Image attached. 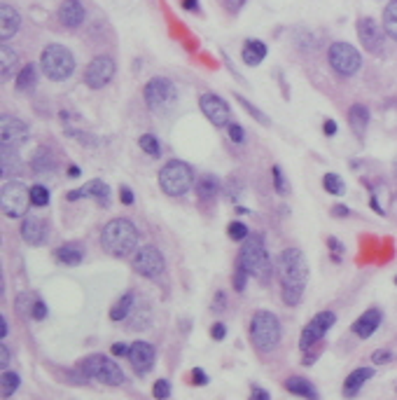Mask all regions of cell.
<instances>
[{"label": "cell", "mask_w": 397, "mask_h": 400, "mask_svg": "<svg viewBox=\"0 0 397 400\" xmlns=\"http://www.w3.org/2000/svg\"><path fill=\"white\" fill-rule=\"evenodd\" d=\"M17 64H19L17 52L12 50L10 45H3V47H0V69H3V80H10L12 76H15Z\"/></svg>", "instance_id": "29"}, {"label": "cell", "mask_w": 397, "mask_h": 400, "mask_svg": "<svg viewBox=\"0 0 397 400\" xmlns=\"http://www.w3.org/2000/svg\"><path fill=\"white\" fill-rule=\"evenodd\" d=\"M374 377V370L372 368H358L353 370L351 375L346 377V384H344V393L346 396H358V391L365 386L367 379Z\"/></svg>", "instance_id": "23"}, {"label": "cell", "mask_w": 397, "mask_h": 400, "mask_svg": "<svg viewBox=\"0 0 397 400\" xmlns=\"http://www.w3.org/2000/svg\"><path fill=\"white\" fill-rule=\"evenodd\" d=\"M33 87H36V66L29 64V66H24V69L19 71V76H17V90H19V92H31Z\"/></svg>", "instance_id": "32"}, {"label": "cell", "mask_w": 397, "mask_h": 400, "mask_svg": "<svg viewBox=\"0 0 397 400\" xmlns=\"http://www.w3.org/2000/svg\"><path fill=\"white\" fill-rule=\"evenodd\" d=\"M210 335H213L215 340H224V335H227V328H224L222 323H215L213 328H210Z\"/></svg>", "instance_id": "49"}, {"label": "cell", "mask_w": 397, "mask_h": 400, "mask_svg": "<svg viewBox=\"0 0 397 400\" xmlns=\"http://www.w3.org/2000/svg\"><path fill=\"white\" fill-rule=\"evenodd\" d=\"M133 302H136V297L131 293L122 295V300L110 309V318H113V321H124V318L129 316V311H131V307H133Z\"/></svg>", "instance_id": "33"}, {"label": "cell", "mask_w": 397, "mask_h": 400, "mask_svg": "<svg viewBox=\"0 0 397 400\" xmlns=\"http://www.w3.org/2000/svg\"><path fill=\"white\" fill-rule=\"evenodd\" d=\"M22 239L31 246H40L47 241V225L36 215H26L22 222Z\"/></svg>", "instance_id": "19"}, {"label": "cell", "mask_w": 397, "mask_h": 400, "mask_svg": "<svg viewBox=\"0 0 397 400\" xmlns=\"http://www.w3.org/2000/svg\"><path fill=\"white\" fill-rule=\"evenodd\" d=\"M0 325H3V328H0V335H3V337H8V318H0Z\"/></svg>", "instance_id": "57"}, {"label": "cell", "mask_w": 397, "mask_h": 400, "mask_svg": "<svg viewBox=\"0 0 397 400\" xmlns=\"http://www.w3.org/2000/svg\"><path fill=\"white\" fill-rule=\"evenodd\" d=\"M390 358H393L390 351H374V354H372V361L374 363H388Z\"/></svg>", "instance_id": "48"}, {"label": "cell", "mask_w": 397, "mask_h": 400, "mask_svg": "<svg viewBox=\"0 0 397 400\" xmlns=\"http://www.w3.org/2000/svg\"><path fill=\"white\" fill-rule=\"evenodd\" d=\"M0 171H3L5 178H10V176H17L19 171H22V159H19V155H17V148L3 145V157H0Z\"/></svg>", "instance_id": "25"}, {"label": "cell", "mask_w": 397, "mask_h": 400, "mask_svg": "<svg viewBox=\"0 0 397 400\" xmlns=\"http://www.w3.org/2000/svg\"><path fill=\"white\" fill-rule=\"evenodd\" d=\"M152 393H154V398H168L171 396V382L168 379H159V382L154 384V389H152Z\"/></svg>", "instance_id": "40"}, {"label": "cell", "mask_w": 397, "mask_h": 400, "mask_svg": "<svg viewBox=\"0 0 397 400\" xmlns=\"http://www.w3.org/2000/svg\"><path fill=\"white\" fill-rule=\"evenodd\" d=\"M19 26H22L19 12L12 8V5H3V8H0V38H3V43H8V40L15 36Z\"/></svg>", "instance_id": "22"}, {"label": "cell", "mask_w": 397, "mask_h": 400, "mask_svg": "<svg viewBox=\"0 0 397 400\" xmlns=\"http://www.w3.org/2000/svg\"><path fill=\"white\" fill-rule=\"evenodd\" d=\"M236 101H238V103H241V106L245 108V110H248V113H250V115H255V117H257L259 122H262V124H266V122H269V120H266V115H264V113H259V110H257V108H255V106H252V103H250V101H245L243 97H236Z\"/></svg>", "instance_id": "42"}, {"label": "cell", "mask_w": 397, "mask_h": 400, "mask_svg": "<svg viewBox=\"0 0 397 400\" xmlns=\"http://www.w3.org/2000/svg\"><path fill=\"white\" fill-rule=\"evenodd\" d=\"M101 243L110 255L115 257H127L138 248V229L131 220L127 218H115L103 227L101 234Z\"/></svg>", "instance_id": "2"}, {"label": "cell", "mask_w": 397, "mask_h": 400, "mask_svg": "<svg viewBox=\"0 0 397 400\" xmlns=\"http://www.w3.org/2000/svg\"><path fill=\"white\" fill-rule=\"evenodd\" d=\"M0 358H3V363H0V365H3V370H8V365H10V354H8V347H5V344H3V349H0Z\"/></svg>", "instance_id": "53"}, {"label": "cell", "mask_w": 397, "mask_h": 400, "mask_svg": "<svg viewBox=\"0 0 397 400\" xmlns=\"http://www.w3.org/2000/svg\"><path fill=\"white\" fill-rule=\"evenodd\" d=\"M40 66H43V73L54 83H61V80H68L75 71V57L73 52L64 45H47L43 54H40Z\"/></svg>", "instance_id": "4"}, {"label": "cell", "mask_w": 397, "mask_h": 400, "mask_svg": "<svg viewBox=\"0 0 397 400\" xmlns=\"http://www.w3.org/2000/svg\"><path fill=\"white\" fill-rule=\"evenodd\" d=\"M33 169H36L38 173H43L45 169H54V159H52V155L47 152V150H38L36 152V159H33Z\"/></svg>", "instance_id": "38"}, {"label": "cell", "mask_w": 397, "mask_h": 400, "mask_svg": "<svg viewBox=\"0 0 397 400\" xmlns=\"http://www.w3.org/2000/svg\"><path fill=\"white\" fill-rule=\"evenodd\" d=\"M196 194L201 197V199H210V197L217 194V187H220V183H217V178L213 173H203L196 178Z\"/></svg>", "instance_id": "30"}, {"label": "cell", "mask_w": 397, "mask_h": 400, "mask_svg": "<svg viewBox=\"0 0 397 400\" xmlns=\"http://www.w3.org/2000/svg\"><path fill=\"white\" fill-rule=\"evenodd\" d=\"M31 204L33 206H47L50 204V190L43 185H33L31 187Z\"/></svg>", "instance_id": "37"}, {"label": "cell", "mask_w": 397, "mask_h": 400, "mask_svg": "<svg viewBox=\"0 0 397 400\" xmlns=\"http://www.w3.org/2000/svg\"><path fill=\"white\" fill-rule=\"evenodd\" d=\"M129 349L131 347H127L124 342H117V344H113V356H129Z\"/></svg>", "instance_id": "50"}, {"label": "cell", "mask_w": 397, "mask_h": 400, "mask_svg": "<svg viewBox=\"0 0 397 400\" xmlns=\"http://www.w3.org/2000/svg\"><path fill=\"white\" fill-rule=\"evenodd\" d=\"M192 185H194V171H192L187 162L173 159L159 171V187L164 190V194L180 197L185 192H189Z\"/></svg>", "instance_id": "5"}, {"label": "cell", "mask_w": 397, "mask_h": 400, "mask_svg": "<svg viewBox=\"0 0 397 400\" xmlns=\"http://www.w3.org/2000/svg\"><path fill=\"white\" fill-rule=\"evenodd\" d=\"M68 173H71V178H78V176H80V169H78V166H71V169H68Z\"/></svg>", "instance_id": "58"}, {"label": "cell", "mask_w": 397, "mask_h": 400, "mask_svg": "<svg viewBox=\"0 0 397 400\" xmlns=\"http://www.w3.org/2000/svg\"><path fill=\"white\" fill-rule=\"evenodd\" d=\"M87 12L82 8L80 0H64V5L59 8V22L66 26V29H78V26L85 22Z\"/></svg>", "instance_id": "20"}, {"label": "cell", "mask_w": 397, "mask_h": 400, "mask_svg": "<svg viewBox=\"0 0 397 400\" xmlns=\"http://www.w3.org/2000/svg\"><path fill=\"white\" fill-rule=\"evenodd\" d=\"M138 143H140V150H143V152H147L150 157H159V155H161L159 138L152 136V134H143Z\"/></svg>", "instance_id": "34"}, {"label": "cell", "mask_w": 397, "mask_h": 400, "mask_svg": "<svg viewBox=\"0 0 397 400\" xmlns=\"http://www.w3.org/2000/svg\"><path fill=\"white\" fill-rule=\"evenodd\" d=\"M31 204V190L24 183L10 180L3 185V194H0V206L8 218H24L29 213Z\"/></svg>", "instance_id": "9"}, {"label": "cell", "mask_w": 397, "mask_h": 400, "mask_svg": "<svg viewBox=\"0 0 397 400\" xmlns=\"http://www.w3.org/2000/svg\"><path fill=\"white\" fill-rule=\"evenodd\" d=\"M323 185L330 194H344L346 192V183L341 180V176H337V173H325Z\"/></svg>", "instance_id": "35"}, {"label": "cell", "mask_w": 397, "mask_h": 400, "mask_svg": "<svg viewBox=\"0 0 397 400\" xmlns=\"http://www.w3.org/2000/svg\"><path fill=\"white\" fill-rule=\"evenodd\" d=\"M120 197H122V201H124L127 206H131V204H133V192H131V190H129L127 185H122V187H120Z\"/></svg>", "instance_id": "46"}, {"label": "cell", "mask_w": 397, "mask_h": 400, "mask_svg": "<svg viewBox=\"0 0 397 400\" xmlns=\"http://www.w3.org/2000/svg\"><path fill=\"white\" fill-rule=\"evenodd\" d=\"M334 321H337V316H334V311H320V314H316L309 321V325L302 330V337H299V347H302L304 351L313 347L318 340H323L325 332L332 328Z\"/></svg>", "instance_id": "12"}, {"label": "cell", "mask_w": 397, "mask_h": 400, "mask_svg": "<svg viewBox=\"0 0 397 400\" xmlns=\"http://www.w3.org/2000/svg\"><path fill=\"white\" fill-rule=\"evenodd\" d=\"M285 391H290L292 396H302V398H311V400L318 398L316 389H313V386L306 382L304 377H290L285 382Z\"/></svg>", "instance_id": "27"}, {"label": "cell", "mask_w": 397, "mask_h": 400, "mask_svg": "<svg viewBox=\"0 0 397 400\" xmlns=\"http://www.w3.org/2000/svg\"><path fill=\"white\" fill-rule=\"evenodd\" d=\"M236 267H241L248 276H255L259 281H266L271 276V260L266 253L264 239L259 234H252L245 239L241 253H238Z\"/></svg>", "instance_id": "3"}, {"label": "cell", "mask_w": 397, "mask_h": 400, "mask_svg": "<svg viewBox=\"0 0 397 400\" xmlns=\"http://www.w3.org/2000/svg\"><path fill=\"white\" fill-rule=\"evenodd\" d=\"M19 375L17 372H8V370H3V398H10L12 393H15L19 389Z\"/></svg>", "instance_id": "36"}, {"label": "cell", "mask_w": 397, "mask_h": 400, "mask_svg": "<svg viewBox=\"0 0 397 400\" xmlns=\"http://www.w3.org/2000/svg\"><path fill=\"white\" fill-rule=\"evenodd\" d=\"M115 76V61L110 57H96L85 71V85L89 90H103Z\"/></svg>", "instance_id": "13"}, {"label": "cell", "mask_w": 397, "mask_h": 400, "mask_svg": "<svg viewBox=\"0 0 397 400\" xmlns=\"http://www.w3.org/2000/svg\"><path fill=\"white\" fill-rule=\"evenodd\" d=\"M330 66L334 71L339 73V76H344V78H351L355 76V73L360 71V66H362V57H360V52L355 50L353 45H348V43H334L330 47Z\"/></svg>", "instance_id": "10"}, {"label": "cell", "mask_w": 397, "mask_h": 400, "mask_svg": "<svg viewBox=\"0 0 397 400\" xmlns=\"http://www.w3.org/2000/svg\"><path fill=\"white\" fill-rule=\"evenodd\" d=\"M278 279L283 286V302L287 307L299 304L309 279V262L299 248H287L278 257Z\"/></svg>", "instance_id": "1"}, {"label": "cell", "mask_w": 397, "mask_h": 400, "mask_svg": "<svg viewBox=\"0 0 397 400\" xmlns=\"http://www.w3.org/2000/svg\"><path fill=\"white\" fill-rule=\"evenodd\" d=\"M131 264L136 272L145 276V279H159L164 274V267H166L164 264V255L154 246H140V250H136Z\"/></svg>", "instance_id": "11"}, {"label": "cell", "mask_w": 397, "mask_h": 400, "mask_svg": "<svg viewBox=\"0 0 397 400\" xmlns=\"http://www.w3.org/2000/svg\"><path fill=\"white\" fill-rule=\"evenodd\" d=\"M192 379H194V384H198V386H206L208 384V377H206V372H203V370H194V372H192Z\"/></svg>", "instance_id": "47"}, {"label": "cell", "mask_w": 397, "mask_h": 400, "mask_svg": "<svg viewBox=\"0 0 397 400\" xmlns=\"http://www.w3.org/2000/svg\"><path fill=\"white\" fill-rule=\"evenodd\" d=\"M395 283H397V276H395Z\"/></svg>", "instance_id": "59"}, {"label": "cell", "mask_w": 397, "mask_h": 400, "mask_svg": "<svg viewBox=\"0 0 397 400\" xmlns=\"http://www.w3.org/2000/svg\"><path fill=\"white\" fill-rule=\"evenodd\" d=\"M227 232H229V239H234V241L248 239V227H245L243 222H229Z\"/></svg>", "instance_id": "39"}, {"label": "cell", "mask_w": 397, "mask_h": 400, "mask_svg": "<svg viewBox=\"0 0 397 400\" xmlns=\"http://www.w3.org/2000/svg\"><path fill=\"white\" fill-rule=\"evenodd\" d=\"M245 283H248V272H243L241 267H236V272H234V290L243 293V290H245Z\"/></svg>", "instance_id": "43"}, {"label": "cell", "mask_w": 397, "mask_h": 400, "mask_svg": "<svg viewBox=\"0 0 397 400\" xmlns=\"http://www.w3.org/2000/svg\"><path fill=\"white\" fill-rule=\"evenodd\" d=\"M252 398H259V400H269V393L262 391V389H252Z\"/></svg>", "instance_id": "55"}, {"label": "cell", "mask_w": 397, "mask_h": 400, "mask_svg": "<svg viewBox=\"0 0 397 400\" xmlns=\"http://www.w3.org/2000/svg\"><path fill=\"white\" fill-rule=\"evenodd\" d=\"M348 122H351V129L358 136H362L365 134V129L369 124V110L365 106H360V103H355L351 110H348Z\"/></svg>", "instance_id": "28"}, {"label": "cell", "mask_w": 397, "mask_h": 400, "mask_svg": "<svg viewBox=\"0 0 397 400\" xmlns=\"http://www.w3.org/2000/svg\"><path fill=\"white\" fill-rule=\"evenodd\" d=\"M82 257H85V250H82L80 243H64V246L57 248V260L64 264H80Z\"/></svg>", "instance_id": "26"}, {"label": "cell", "mask_w": 397, "mask_h": 400, "mask_svg": "<svg viewBox=\"0 0 397 400\" xmlns=\"http://www.w3.org/2000/svg\"><path fill=\"white\" fill-rule=\"evenodd\" d=\"M143 99H145V106L152 113H164L175 106L178 90L168 78H152L143 90Z\"/></svg>", "instance_id": "7"}, {"label": "cell", "mask_w": 397, "mask_h": 400, "mask_svg": "<svg viewBox=\"0 0 397 400\" xmlns=\"http://www.w3.org/2000/svg\"><path fill=\"white\" fill-rule=\"evenodd\" d=\"M327 243H330V248L334 250V260H339L341 253H344V246H341L337 239H327Z\"/></svg>", "instance_id": "51"}, {"label": "cell", "mask_w": 397, "mask_h": 400, "mask_svg": "<svg viewBox=\"0 0 397 400\" xmlns=\"http://www.w3.org/2000/svg\"><path fill=\"white\" fill-rule=\"evenodd\" d=\"M332 213L337 215V218H346V215L351 213V211H348L346 206H334V208H332Z\"/></svg>", "instance_id": "54"}, {"label": "cell", "mask_w": 397, "mask_h": 400, "mask_svg": "<svg viewBox=\"0 0 397 400\" xmlns=\"http://www.w3.org/2000/svg\"><path fill=\"white\" fill-rule=\"evenodd\" d=\"M383 31L386 29H381L372 17H362L358 22V38L369 54H383Z\"/></svg>", "instance_id": "16"}, {"label": "cell", "mask_w": 397, "mask_h": 400, "mask_svg": "<svg viewBox=\"0 0 397 400\" xmlns=\"http://www.w3.org/2000/svg\"><path fill=\"white\" fill-rule=\"evenodd\" d=\"M196 5H198V0H182L185 10H196Z\"/></svg>", "instance_id": "56"}, {"label": "cell", "mask_w": 397, "mask_h": 400, "mask_svg": "<svg viewBox=\"0 0 397 400\" xmlns=\"http://www.w3.org/2000/svg\"><path fill=\"white\" fill-rule=\"evenodd\" d=\"M82 197H85V199H96L99 204L108 206V204H110V187H108V183L94 178V180H89L87 185H82L78 190H73V192H68L66 199L68 201H78V199H82Z\"/></svg>", "instance_id": "17"}, {"label": "cell", "mask_w": 397, "mask_h": 400, "mask_svg": "<svg viewBox=\"0 0 397 400\" xmlns=\"http://www.w3.org/2000/svg\"><path fill=\"white\" fill-rule=\"evenodd\" d=\"M323 129H325L327 136H334V134H337V122H334V120H327Z\"/></svg>", "instance_id": "52"}, {"label": "cell", "mask_w": 397, "mask_h": 400, "mask_svg": "<svg viewBox=\"0 0 397 400\" xmlns=\"http://www.w3.org/2000/svg\"><path fill=\"white\" fill-rule=\"evenodd\" d=\"M250 337L259 351H271L280 342V323L271 311H257L250 321Z\"/></svg>", "instance_id": "6"}, {"label": "cell", "mask_w": 397, "mask_h": 400, "mask_svg": "<svg viewBox=\"0 0 397 400\" xmlns=\"http://www.w3.org/2000/svg\"><path fill=\"white\" fill-rule=\"evenodd\" d=\"M198 108H201V113L206 115L215 127H229L231 124L229 122L231 120L229 106L224 103L220 97H215V94H203V97L198 99Z\"/></svg>", "instance_id": "15"}, {"label": "cell", "mask_w": 397, "mask_h": 400, "mask_svg": "<svg viewBox=\"0 0 397 400\" xmlns=\"http://www.w3.org/2000/svg\"><path fill=\"white\" fill-rule=\"evenodd\" d=\"M271 173H273V187H276V192H278V194H285V192H287V187H285L283 171H280V166H273V169H271Z\"/></svg>", "instance_id": "41"}, {"label": "cell", "mask_w": 397, "mask_h": 400, "mask_svg": "<svg viewBox=\"0 0 397 400\" xmlns=\"http://www.w3.org/2000/svg\"><path fill=\"white\" fill-rule=\"evenodd\" d=\"M381 311L379 309H367L365 314H362L358 321L353 323V332L360 337V340H367V337H372L376 328L381 325Z\"/></svg>", "instance_id": "21"}, {"label": "cell", "mask_w": 397, "mask_h": 400, "mask_svg": "<svg viewBox=\"0 0 397 400\" xmlns=\"http://www.w3.org/2000/svg\"><path fill=\"white\" fill-rule=\"evenodd\" d=\"M31 136V129L26 124L24 120H17V117H10L5 115L3 122H0V138H3V145L8 148H22L26 141Z\"/></svg>", "instance_id": "14"}, {"label": "cell", "mask_w": 397, "mask_h": 400, "mask_svg": "<svg viewBox=\"0 0 397 400\" xmlns=\"http://www.w3.org/2000/svg\"><path fill=\"white\" fill-rule=\"evenodd\" d=\"M31 316L36 318V321H43V318L47 316V307H45V302L36 300V304H33V309H31Z\"/></svg>", "instance_id": "44"}, {"label": "cell", "mask_w": 397, "mask_h": 400, "mask_svg": "<svg viewBox=\"0 0 397 400\" xmlns=\"http://www.w3.org/2000/svg\"><path fill=\"white\" fill-rule=\"evenodd\" d=\"M129 361H131L133 370L138 375H145V372L152 370L154 365V349L152 344L147 342H133L131 349H129Z\"/></svg>", "instance_id": "18"}, {"label": "cell", "mask_w": 397, "mask_h": 400, "mask_svg": "<svg viewBox=\"0 0 397 400\" xmlns=\"http://www.w3.org/2000/svg\"><path fill=\"white\" fill-rule=\"evenodd\" d=\"M229 136H231L234 143H243V141H245V131L238 124H229Z\"/></svg>", "instance_id": "45"}, {"label": "cell", "mask_w": 397, "mask_h": 400, "mask_svg": "<svg viewBox=\"0 0 397 400\" xmlns=\"http://www.w3.org/2000/svg\"><path fill=\"white\" fill-rule=\"evenodd\" d=\"M383 29L393 40H397V0H390L388 8L383 10Z\"/></svg>", "instance_id": "31"}, {"label": "cell", "mask_w": 397, "mask_h": 400, "mask_svg": "<svg viewBox=\"0 0 397 400\" xmlns=\"http://www.w3.org/2000/svg\"><path fill=\"white\" fill-rule=\"evenodd\" d=\"M241 57L248 66H259L266 57V45L262 40H245Z\"/></svg>", "instance_id": "24"}, {"label": "cell", "mask_w": 397, "mask_h": 400, "mask_svg": "<svg viewBox=\"0 0 397 400\" xmlns=\"http://www.w3.org/2000/svg\"><path fill=\"white\" fill-rule=\"evenodd\" d=\"M82 372H85V377L89 379H96V382H103V384H110V386H120L124 384V372L115 361H110L108 356H89L82 361Z\"/></svg>", "instance_id": "8"}]
</instances>
